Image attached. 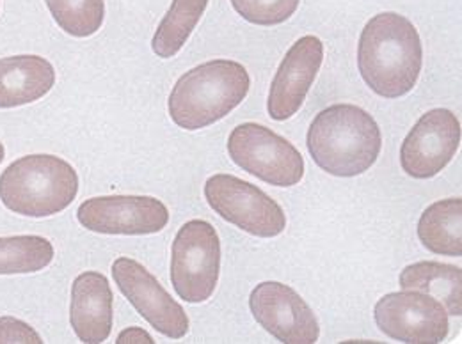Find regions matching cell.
Segmentation results:
<instances>
[{
    "label": "cell",
    "instance_id": "8",
    "mask_svg": "<svg viewBox=\"0 0 462 344\" xmlns=\"http://www.w3.org/2000/svg\"><path fill=\"white\" fill-rule=\"evenodd\" d=\"M374 318L384 336L401 343H443L450 330L443 303L412 289L384 294L375 303Z\"/></svg>",
    "mask_w": 462,
    "mask_h": 344
},
{
    "label": "cell",
    "instance_id": "7",
    "mask_svg": "<svg viewBox=\"0 0 462 344\" xmlns=\"http://www.w3.org/2000/svg\"><path fill=\"white\" fill-rule=\"evenodd\" d=\"M208 206L226 222L258 238L280 236L287 228L283 208L258 186L231 176L216 174L205 183Z\"/></svg>",
    "mask_w": 462,
    "mask_h": 344
},
{
    "label": "cell",
    "instance_id": "18",
    "mask_svg": "<svg viewBox=\"0 0 462 344\" xmlns=\"http://www.w3.org/2000/svg\"><path fill=\"white\" fill-rule=\"evenodd\" d=\"M207 5L208 0H173L152 40V50L157 58H174L183 49Z\"/></svg>",
    "mask_w": 462,
    "mask_h": 344
},
{
    "label": "cell",
    "instance_id": "23",
    "mask_svg": "<svg viewBox=\"0 0 462 344\" xmlns=\"http://www.w3.org/2000/svg\"><path fill=\"white\" fill-rule=\"evenodd\" d=\"M116 343L155 344V341H153V338H152V336H150L146 330H143V329H139V327H132V329H126V330H123V332L117 336Z\"/></svg>",
    "mask_w": 462,
    "mask_h": 344
},
{
    "label": "cell",
    "instance_id": "14",
    "mask_svg": "<svg viewBox=\"0 0 462 344\" xmlns=\"http://www.w3.org/2000/svg\"><path fill=\"white\" fill-rule=\"evenodd\" d=\"M113 289L100 272H84L71 285L69 323L84 344L106 343L113 332Z\"/></svg>",
    "mask_w": 462,
    "mask_h": 344
},
{
    "label": "cell",
    "instance_id": "1",
    "mask_svg": "<svg viewBox=\"0 0 462 344\" xmlns=\"http://www.w3.org/2000/svg\"><path fill=\"white\" fill-rule=\"evenodd\" d=\"M423 64L416 27L399 13H379L365 25L357 45V68L379 96L395 100L412 91Z\"/></svg>",
    "mask_w": 462,
    "mask_h": 344
},
{
    "label": "cell",
    "instance_id": "10",
    "mask_svg": "<svg viewBox=\"0 0 462 344\" xmlns=\"http://www.w3.org/2000/svg\"><path fill=\"white\" fill-rule=\"evenodd\" d=\"M77 221L93 232L143 236L164 230L170 210L150 195H102L86 199L77 210Z\"/></svg>",
    "mask_w": 462,
    "mask_h": 344
},
{
    "label": "cell",
    "instance_id": "9",
    "mask_svg": "<svg viewBox=\"0 0 462 344\" xmlns=\"http://www.w3.org/2000/svg\"><path fill=\"white\" fill-rule=\"evenodd\" d=\"M113 277L119 291L135 311L162 336L181 339L189 334V318L183 307L139 261L121 256L113 263Z\"/></svg>",
    "mask_w": 462,
    "mask_h": 344
},
{
    "label": "cell",
    "instance_id": "13",
    "mask_svg": "<svg viewBox=\"0 0 462 344\" xmlns=\"http://www.w3.org/2000/svg\"><path fill=\"white\" fill-rule=\"evenodd\" d=\"M324 62V43L317 36H302L290 47L271 84L267 111L274 121L299 113Z\"/></svg>",
    "mask_w": 462,
    "mask_h": 344
},
{
    "label": "cell",
    "instance_id": "11",
    "mask_svg": "<svg viewBox=\"0 0 462 344\" xmlns=\"http://www.w3.org/2000/svg\"><path fill=\"white\" fill-rule=\"evenodd\" d=\"M461 146V122L448 109L421 115L401 148V166L414 179H429L443 171Z\"/></svg>",
    "mask_w": 462,
    "mask_h": 344
},
{
    "label": "cell",
    "instance_id": "17",
    "mask_svg": "<svg viewBox=\"0 0 462 344\" xmlns=\"http://www.w3.org/2000/svg\"><path fill=\"white\" fill-rule=\"evenodd\" d=\"M401 287L421 291L443 303L448 316L462 314V270L459 267L420 261L405 267L401 274Z\"/></svg>",
    "mask_w": 462,
    "mask_h": 344
},
{
    "label": "cell",
    "instance_id": "6",
    "mask_svg": "<svg viewBox=\"0 0 462 344\" xmlns=\"http://www.w3.org/2000/svg\"><path fill=\"white\" fill-rule=\"evenodd\" d=\"M228 155L242 169L274 186H293L304 176V158L285 137L256 122H242L228 137Z\"/></svg>",
    "mask_w": 462,
    "mask_h": 344
},
{
    "label": "cell",
    "instance_id": "19",
    "mask_svg": "<svg viewBox=\"0 0 462 344\" xmlns=\"http://www.w3.org/2000/svg\"><path fill=\"white\" fill-rule=\"evenodd\" d=\"M54 259V245L38 234L0 238V276L36 274Z\"/></svg>",
    "mask_w": 462,
    "mask_h": 344
},
{
    "label": "cell",
    "instance_id": "16",
    "mask_svg": "<svg viewBox=\"0 0 462 344\" xmlns=\"http://www.w3.org/2000/svg\"><path fill=\"white\" fill-rule=\"evenodd\" d=\"M423 247L439 256H462V199L450 197L430 204L418 221Z\"/></svg>",
    "mask_w": 462,
    "mask_h": 344
},
{
    "label": "cell",
    "instance_id": "24",
    "mask_svg": "<svg viewBox=\"0 0 462 344\" xmlns=\"http://www.w3.org/2000/svg\"><path fill=\"white\" fill-rule=\"evenodd\" d=\"M4 157H5V149H4V144L0 142V164H2V160H4Z\"/></svg>",
    "mask_w": 462,
    "mask_h": 344
},
{
    "label": "cell",
    "instance_id": "15",
    "mask_svg": "<svg viewBox=\"0 0 462 344\" xmlns=\"http://www.w3.org/2000/svg\"><path fill=\"white\" fill-rule=\"evenodd\" d=\"M56 86V69L40 56L0 59V109L34 104Z\"/></svg>",
    "mask_w": 462,
    "mask_h": 344
},
{
    "label": "cell",
    "instance_id": "21",
    "mask_svg": "<svg viewBox=\"0 0 462 344\" xmlns=\"http://www.w3.org/2000/svg\"><path fill=\"white\" fill-rule=\"evenodd\" d=\"M300 0H231L233 9L249 23L271 27L285 23Z\"/></svg>",
    "mask_w": 462,
    "mask_h": 344
},
{
    "label": "cell",
    "instance_id": "20",
    "mask_svg": "<svg viewBox=\"0 0 462 344\" xmlns=\"http://www.w3.org/2000/svg\"><path fill=\"white\" fill-rule=\"evenodd\" d=\"M59 27L73 38L97 34L106 18L104 0H45Z\"/></svg>",
    "mask_w": 462,
    "mask_h": 344
},
{
    "label": "cell",
    "instance_id": "5",
    "mask_svg": "<svg viewBox=\"0 0 462 344\" xmlns=\"http://www.w3.org/2000/svg\"><path fill=\"white\" fill-rule=\"evenodd\" d=\"M221 240L216 228L201 219L185 222L171 250V283L189 303L207 302L219 283Z\"/></svg>",
    "mask_w": 462,
    "mask_h": 344
},
{
    "label": "cell",
    "instance_id": "22",
    "mask_svg": "<svg viewBox=\"0 0 462 344\" xmlns=\"http://www.w3.org/2000/svg\"><path fill=\"white\" fill-rule=\"evenodd\" d=\"M43 344L40 334L25 321L4 316L0 318V344Z\"/></svg>",
    "mask_w": 462,
    "mask_h": 344
},
{
    "label": "cell",
    "instance_id": "3",
    "mask_svg": "<svg viewBox=\"0 0 462 344\" xmlns=\"http://www.w3.org/2000/svg\"><path fill=\"white\" fill-rule=\"evenodd\" d=\"M247 69L228 59H214L183 73L170 95L168 109L174 124L194 131L207 128L235 111L247 96Z\"/></svg>",
    "mask_w": 462,
    "mask_h": 344
},
{
    "label": "cell",
    "instance_id": "4",
    "mask_svg": "<svg viewBox=\"0 0 462 344\" xmlns=\"http://www.w3.org/2000/svg\"><path fill=\"white\" fill-rule=\"evenodd\" d=\"M79 194L77 171L56 155H27L0 174V201L13 213L43 219L64 212Z\"/></svg>",
    "mask_w": 462,
    "mask_h": 344
},
{
    "label": "cell",
    "instance_id": "2",
    "mask_svg": "<svg viewBox=\"0 0 462 344\" xmlns=\"http://www.w3.org/2000/svg\"><path fill=\"white\" fill-rule=\"evenodd\" d=\"M306 146L322 171L338 177H354L377 162L383 135L379 124L366 111L340 104L315 115Z\"/></svg>",
    "mask_w": 462,
    "mask_h": 344
},
{
    "label": "cell",
    "instance_id": "12",
    "mask_svg": "<svg viewBox=\"0 0 462 344\" xmlns=\"http://www.w3.org/2000/svg\"><path fill=\"white\" fill-rule=\"evenodd\" d=\"M249 307L254 320L280 343L315 344L320 338L315 312L287 285L276 281L260 283L251 291Z\"/></svg>",
    "mask_w": 462,
    "mask_h": 344
}]
</instances>
